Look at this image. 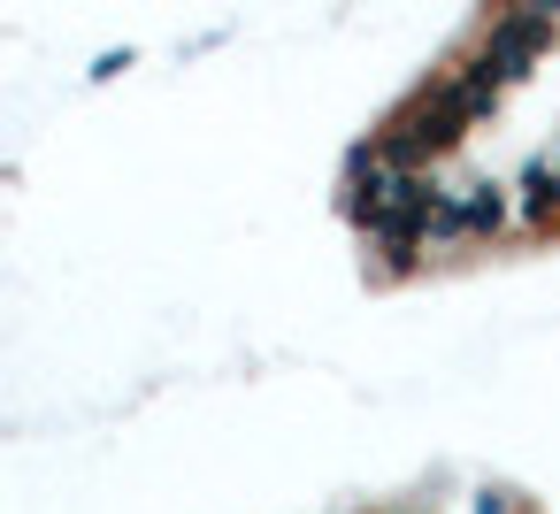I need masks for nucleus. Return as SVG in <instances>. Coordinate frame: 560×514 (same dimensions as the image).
Instances as JSON below:
<instances>
[{
	"instance_id": "obj_3",
	"label": "nucleus",
	"mask_w": 560,
	"mask_h": 514,
	"mask_svg": "<svg viewBox=\"0 0 560 514\" xmlns=\"http://www.w3.org/2000/svg\"><path fill=\"white\" fill-rule=\"evenodd\" d=\"M506 192H514V231H545V223H560V162H552V154H537Z\"/></svg>"
},
{
	"instance_id": "obj_2",
	"label": "nucleus",
	"mask_w": 560,
	"mask_h": 514,
	"mask_svg": "<svg viewBox=\"0 0 560 514\" xmlns=\"http://www.w3.org/2000/svg\"><path fill=\"white\" fill-rule=\"evenodd\" d=\"M552 16H491L483 24V55H476V70H491V85H514L545 47H552Z\"/></svg>"
},
{
	"instance_id": "obj_1",
	"label": "nucleus",
	"mask_w": 560,
	"mask_h": 514,
	"mask_svg": "<svg viewBox=\"0 0 560 514\" xmlns=\"http://www.w3.org/2000/svg\"><path fill=\"white\" fill-rule=\"evenodd\" d=\"M506 223H514V192H506V185H491V177H460V185H438V208H430L422 254H453V246L499 238Z\"/></svg>"
}]
</instances>
